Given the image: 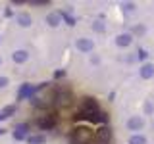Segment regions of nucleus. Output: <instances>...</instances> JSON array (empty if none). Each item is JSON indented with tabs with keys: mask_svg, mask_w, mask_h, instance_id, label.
<instances>
[]
</instances>
